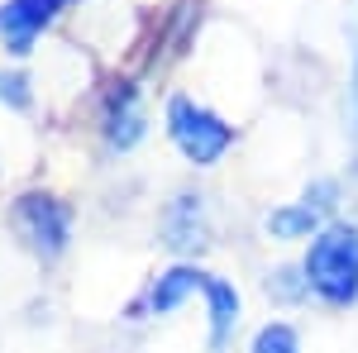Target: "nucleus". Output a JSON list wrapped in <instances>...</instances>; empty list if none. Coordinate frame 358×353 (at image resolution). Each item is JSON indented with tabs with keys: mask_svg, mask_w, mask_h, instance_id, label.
I'll use <instances>...</instances> for the list:
<instances>
[{
	"mask_svg": "<svg viewBox=\"0 0 358 353\" xmlns=\"http://www.w3.org/2000/svg\"><path fill=\"white\" fill-rule=\"evenodd\" d=\"M301 272L310 287V301H320L330 310L358 305V219H325L315 229V239L301 248Z\"/></svg>",
	"mask_w": 358,
	"mask_h": 353,
	"instance_id": "obj_1",
	"label": "nucleus"
},
{
	"mask_svg": "<svg viewBox=\"0 0 358 353\" xmlns=\"http://www.w3.org/2000/svg\"><path fill=\"white\" fill-rule=\"evenodd\" d=\"M163 134L196 172L220 167L224 158H229V148L239 143V129L224 120L220 110H210L206 101H196V96H187V91H172V96H167Z\"/></svg>",
	"mask_w": 358,
	"mask_h": 353,
	"instance_id": "obj_2",
	"label": "nucleus"
},
{
	"mask_svg": "<svg viewBox=\"0 0 358 353\" xmlns=\"http://www.w3.org/2000/svg\"><path fill=\"white\" fill-rule=\"evenodd\" d=\"M10 229L15 239L38 258V263H57L67 248H72V234H77V210L53 196V191H24L10 201Z\"/></svg>",
	"mask_w": 358,
	"mask_h": 353,
	"instance_id": "obj_3",
	"label": "nucleus"
},
{
	"mask_svg": "<svg viewBox=\"0 0 358 353\" xmlns=\"http://www.w3.org/2000/svg\"><path fill=\"white\" fill-rule=\"evenodd\" d=\"M96 134H101V148H106L110 158L134 153L138 143L148 138V96H143L138 77H110V82L101 86Z\"/></svg>",
	"mask_w": 358,
	"mask_h": 353,
	"instance_id": "obj_4",
	"label": "nucleus"
},
{
	"mask_svg": "<svg viewBox=\"0 0 358 353\" xmlns=\"http://www.w3.org/2000/svg\"><path fill=\"white\" fill-rule=\"evenodd\" d=\"M158 244L172 258H201L215 244V219H210V196L201 187H177L158 210Z\"/></svg>",
	"mask_w": 358,
	"mask_h": 353,
	"instance_id": "obj_5",
	"label": "nucleus"
},
{
	"mask_svg": "<svg viewBox=\"0 0 358 353\" xmlns=\"http://www.w3.org/2000/svg\"><path fill=\"white\" fill-rule=\"evenodd\" d=\"M206 277H210V272L201 268V263L172 258L163 272L148 277L143 296L134 301V320H167V315H177L187 301H196L201 291H206Z\"/></svg>",
	"mask_w": 358,
	"mask_h": 353,
	"instance_id": "obj_6",
	"label": "nucleus"
},
{
	"mask_svg": "<svg viewBox=\"0 0 358 353\" xmlns=\"http://www.w3.org/2000/svg\"><path fill=\"white\" fill-rule=\"evenodd\" d=\"M77 0H0V43L10 57H29L34 43L72 10Z\"/></svg>",
	"mask_w": 358,
	"mask_h": 353,
	"instance_id": "obj_7",
	"label": "nucleus"
},
{
	"mask_svg": "<svg viewBox=\"0 0 358 353\" xmlns=\"http://www.w3.org/2000/svg\"><path fill=\"white\" fill-rule=\"evenodd\" d=\"M201 305H206V349L224 353L234 349V334L244 325V291L229 282V277H206V291H201Z\"/></svg>",
	"mask_w": 358,
	"mask_h": 353,
	"instance_id": "obj_8",
	"label": "nucleus"
},
{
	"mask_svg": "<svg viewBox=\"0 0 358 353\" xmlns=\"http://www.w3.org/2000/svg\"><path fill=\"white\" fill-rule=\"evenodd\" d=\"M320 224H325V215L310 210L301 196H296V201H282V206H273V210H263V234H268L273 244H287V248L292 244L306 248L310 239H315Z\"/></svg>",
	"mask_w": 358,
	"mask_h": 353,
	"instance_id": "obj_9",
	"label": "nucleus"
},
{
	"mask_svg": "<svg viewBox=\"0 0 358 353\" xmlns=\"http://www.w3.org/2000/svg\"><path fill=\"white\" fill-rule=\"evenodd\" d=\"M268 296L277 301V305H306L310 301V287H306V272H301V258L296 263H277V268H268Z\"/></svg>",
	"mask_w": 358,
	"mask_h": 353,
	"instance_id": "obj_10",
	"label": "nucleus"
},
{
	"mask_svg": "<svg viewBox=\"0 0 358 353\" xmlns=\"http://www.w3.org/2000/svg\"><path fill=\"white\" fill-rule=\"evenodd\" d=\"M248 353H306L301 349V329L292 325V320H268V325L253 329Z\"/></svg>",
	"mask_w": 358,
	"mask_h": 353,
	"instance_id": "obj_11",
	"label": "nucleus"
},
{
	"mask_svg": "<svg viewBox=\"0 0 358 353\" xmlns=\"http://www.w3.org/2000/svg\"><path fill=\"white\" fill-rule=\"evenodd\" d=\"M344 134L358 158V29H349V82H344Z\"/></svg>",
	"mask_w": 358,
	"mask_h": 353,
	"instance_id": "obj_12",
	"label": "nucleus"
},
{
	"mask_svg": "<svg viewBox=\"0 0 358 353\" xmlns=\"http://www.w3.org/2000/svg\"><path fill=\"white\" fill-rule=\"evenodd\" d=\"M0 106H10V110H34V86H29L24 72H0Z\"/></svg>",
	"mask_w": 358,
	"mask_h": 353,
	"instance_id": "obj_13",
	"label": "nucleus"
}]
</instances>
